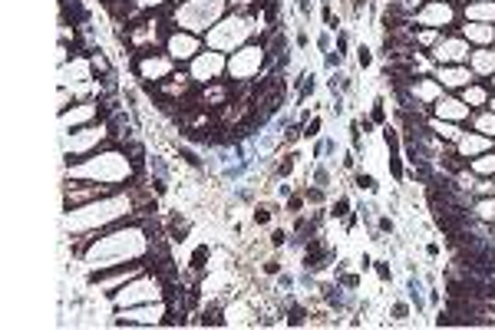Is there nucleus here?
Masks as SVG:
<instances>
[{"mask_svg": "<svg viewBox=\"0 0 495 330\" xmlns=\"http://www.w3.org/2000/svg\"><path fill=\"white\" fill-rule=\"evenodd\" d=\"M90 241L93 244L86 248V264L93 271H109V268H119V264L142 261L152 248V238H146V228L135 225V222L113 228V231L103 228Z\"/></svg>", "mask_w": 495, "mask_h": 330, "instance_id": "1", "label": "nucleus"}, {"mask_svg": "<svg viewBox=\"0 0 495 330\" xmlns=\"http://www.w3.org/2000/svg\"><path fill=\"white\" fill-rule=\"evenodd\" d=\"M135 211H139L135 208V198L119 195V192H106V195L96 198V202H86V205H79V208L66 211V225L73 228L76 235H86L83 241H90L96 231L122 225Z\"/></svg>", "mask_w": 495, "mask_h": 330, "instance_id": "2", "label": "nucleus"}, {"mask_svg": "<svg viewBox=\"0 0 495 330\" xmlns=\"http://www.w3.org/2000/svg\"><path fill=\"white\" fill-rule=\"evenodd\" d=\"M133 162L129 159V152L126 149H103V152H93L86 159H79V162H70V179H86V182H99V185H109V188H116L122 182L133 179Z\"/></svg>", "mask_w": 495, "mask_h": 330, "instance_id": "3", "label": "nucleus"}, {"mask_svg": "<svg viewBox=\"0 0 495 330\" xmlns=\"http://www.w3.org/2000/svg\"><path fill=\"white\" fill-rule=\"evenodd\" d=\"M225 14V0H182L179 7H165L168 27L188 33L211 30Z\"/></svg>", "mask_w": 495, "mask_h": 330, "instance_id": "4", "label": "nucleus"}, {"mask_svg": "<svg viewBox=\"0 0 495 330\" xmlns=\"http://www.w3.org/2000/svg\"><path fill=\"white\" fill-rule=\"evenodd\" d=\"M168 298V281L155 271H142L139 278H133L129 284H122L116 294H113V307H135V304H149V300H165Z\"/></svg>", "mask_w": 495, "mask_h": 330, "instance_id": "5", "label": "nucleus"}, {"mask_svg": "<svg viewBox=\"0 0 495 330\" xmlns=\"http://www.w3.org/2000/svg\"><path fill=\"white\" fill-rule=\"evenodd\" d=\"M106 142H113L109 139V129H106V122H90V126H79L73 129V135L66 133L63 135V152H66V162H79V159H86L93 152H99Z\"/></svg>", "mask_w": 495, "mask_h": 330, "instance_id": "6", "label": "nucleus"}, {"mask_svg": "<svg viewBox=\"0 0 495 330\" xmlns=\"http://www.w3.org/2000/svg\"><path fill=\"white\" fill-rule=\"evenodd\" d=\"M268 63V50L264 46H255V43H244L231 53L228 60V79H238V83H251L258 76V70Z\"/></svg>", "mask_w": 495, "mask_h": 330, "instance_id": "7", "label": "nucleus"}, {"mask_svg": "<svg viewBox=\"0 0 495 330\" xmlns=\"http://www.w3.org/2000/svg\"><path fill=\"white\" fill-rule=\"evenodd\" d=\"M459 7L452 3V0H426L420 10L413 14V23H420V27H433V30H449L452 23L459 20Z\"/></svg>", "mask_w": 495, "mask_h": 330, "instance_id": "8", "label": "nucleus"}, {"mask_svg": "<svg viewBox=\"0 0 495 330\" xmlns=\"http://www.w3.org/2000/svg\"><path fill=\"white\" fill-rule=\"evenodd\" d=\"M248 33H251V27H248L241 17L218 20V23L208 30V46L211 50H238V46H244Z\"/></svg>", "mask_w": 495, "mask_h": 330, "instance_id": "9", "label": "nucleus"}, {"mask_svg": "<svg viewBox=\"0 0 495 330\" xmlns=\"http://www.w3.org/2000/svg\"><path fill=\"white\" fill-rule=\"evenodd\" d=\"M172 57L168 53H152V50H142V53H135V76L149 86V83H165L168 76H172Z\"/></svg>", "mask_w": 495, "mask_h": 330, "instance_id": "10", "label": "nucleus"}, {"mask_svg": "<svg viewBox=\"0 0 495 330\" xmlns=\"http://www.w3.org/2000/svg\"><path fill=\"white\" fill-rule=\"evenodd\" d=\"M168 307L165 300H149V304H135V307H119L116 314V327H139V324H162Z\"/></svg>", "mask_w": 495, "mask_h": 330, "instance_id": "11", "label": "nucleus"}, {"mask_svg": "<svg viewBox=\"0 0 495 330\" xmlns=\"http://www.w3.org/2000/svg\"><path fill=\"white\" fill-rule=\"evenodd\" d=\"M142 271H149L146 261H133V264H119V268H109V271H93L90 281L99 287V291H106V294H116L122 284H129Z\"/></svg>", "mask_w": 495, "mask_h": 330, "instance_id": "12", "label": "nucleus"}, {"mask_svg": "<svg viewBox=\"0 0 495 330\" xmlns=\"http://www.w3.org/2000/svg\"><path fill=\"white\" fill-rule=\"evenodd\" d=\"M228 70V60L218 50H202L195 60H192V79L198 86H208L215 79H222V73Z\"/></svg>", "mask_w": 495, "mask_h": 330, "instance_id": "13", "label": "nucleus"}, {"mask_svg": "<svg viewBox=\"0 0 495 330\" xmlns=\"http://www.w3.org/2000/svg\"><path fill=\"white\" fill-rule=\"evenodd\" d=\"M472 53V43L465 40L463 33H443V40L433 46V60L449 66V63H465Z\"/></svg>", "mask_w": 495, "mask_h": 330, "instance_id": "14", "label": "nucleus"}, {"mask_svg": "<svg viewBox=\"0 0 495 330\" xmlns=\"http://www.w3.org/2000/svg\"><path fill=\"white\" fill-rule=\"evenodd\" d=\"M106 192H116V188H109V185H99V182L76 179V182H70V185L63 188V205H66V211H70V208H79V205H86V202H96V198H103Z\"/></svg>", "mask_w": 495, "mask_h": 330, "instance_id": "15", "label": "nucleus"}, {"mask_svg": "<svg viewBox=\"0 0 495 330\" xmlns=\"http://www.w3.org/2000/svg\"><path fill=\"white\" fill-rule=\"evenodd\" d=\"M165 53L172 57L175 63H192L202 53V40L198 33H188V30H168V40H165Z\"/></svg>", "mask_w": 495, "mask_h": 330, "instance_id": "16", "label": "nucleus"}, {"mask_svg": "<svg viewBox=\"0 0 495 330\" xmlns=\"http://www.w3.org/2000/svg\"><path fill=\"white\" fill-rule=\"evenodd\" d=\"M60 122H63V129H70V126L79 129V126H90V122H103L99 103H96V99H83V103H76L73 109H63Z\"/></svg>", "mask_w": 495, "mask_h": 330, "instance_id": "17", "label": "nucleus"}, {"mask_svg": "<svg viewBox=\"0 0 495 330\" xmlns=\"http://www.w3.org/2000/svg\"><path fill=\"white\" fill-rule=\"evenodd\" d=\"M436 79L443 83V90H465V86L476 79V73H472L465 63H449V66H439V70H436Z\"/></svg>", "mask_w": 495, "mask_h": 330, "instance_id": "18", "label": "nucleus"}, {"mask_svg": "<svg viewBox=\"0 0 495 330\" xmlns=\"http://www.w3.org/2000/svg\"><path fill=\"white\" fill-rule=\"evenodd\" d=\"M436 119H446V122H465L472 116V106H465V99H456V96H439L436 99Z\"/></svg>", "mask_w": 495, "mask_h": 330, "instance_id": "19", "label": "nucleus"}, {"mask_svg": "<svg viewBox=\"0 0 495 330\" xmlns=\"http://www.w3.org/2000/svg\"><path fill=\"white\" fill-rule=\"evenodd\" d=\"M409 93H413V99H416L420 106H433L436 99L443 96V83H439L436 76H413Z\"/></svg>", "mask_w": 495, "mask_h": 330, "instance_id": "20", "label": "nucleus"}, {"mask_svg": "<svg viewBox=\"0 0 495 330\" xmlns=\"http://www.w3.org/2000/svg\"><path fill=\"white\" fill-rule=\"evenodd\" d=\"M459 33H463L472 46H492L495 43V23H476V20H469V23L459 27Z\"/></svg>", "mask_w": 495, "mask_h": 330, "instance_id": "21", "label": "nucleus"}, {"mask_svg": "<svg viewBox=\"0 0 495 330\" xmlns=\"http://www.w3.org/2000/svg\"><path fill=\"white\" fill-rule=\"evenodd\" d=\"M469 70L479 76H492L495 73V50L492 46H476L472 53H469Z\"/></svg>", "mask_w": 495, "mask_h": 330, "instance_id": "22", "label": "nucleus"}, {"mask_svg": "<svg viewBox=\"0 0 495 330\" xmlns=\"http://www.w3.org/2000/svg\"><path fill=\"white\" fill-rule=\"evenodd\" d=\"M489 146H492V139L482 133H463V139L456 142V149L463 152L465 159H476V155H482V152H489Z\"/></svg>", "mask_w": 495, "mask_h": 330, "instance_id": "23", "label": "nucleus"}, {"mask_svg": "<svg viewBox=\"0 0 495 330\" xmlns=\"http://www.w3.org/2000/svg\"><path fill=\"white\" fill-rule=\"evenodd\" d=\"M426 126H429V129H433V133H436V139H439V142H446V146H456V142L463 139V129H459L456 122L436 119V116H433V119L426 122Z\"/></svg>", "mask_w": 495, "mask_h": 330, "instance_id": "24", "label": "nucleus"}, {"mask_svg": "<svg viewBox=\"0 0 495 330\" xmlns=\"http://www.w3.org/2000/svg\"><path fill=\"white\" fill-rule=\"evenodd\" d=\"M465 17L476 20V23H495V0H476V3H465Z\"/></svg>", "mask_w": 495, "mask_h": 330, "instance_id": "25", "label": "nucleus"}, {"mask_svg": "<svg viewBox=\"0 0 495 330\" xmlns=\"http://www.w3.org/2000/svg\"><path fill=\"white\" fill-rule=\"evenodd\" d=\"M469 168L479 175V179H492L495 175V152H482V155H476V159H469Z\"/></svg>", "mask_w": 495, "mask_h": 330, "instance_id": "26", "label": "nucleus"}, {"mask_svg": "<svg viewBox=\"0 0 495 330\" xmlns=\"http://www.w3.org/2000/svg\"><path fill=\"white\" fill-rule=\"evenodd\" d=\"M463 99H465V106H472V109H479V106H489V90L482 86V83H469L463 90Z\"/></svg>", "mask_w": 495, "mask_h": 330, "instance_id": "27", "label": "nucleus"}, {"mask_svg": "<svg viewBox=\"0 0 495 330\" xmlns=\"http://www.w3.org/2000/svg\"><path fill=\"white\" fill-rule=\"evenodd\" d=\"M472 211H476V218H479L482 225H495V195L479 198V202L472 205Z\"/></svg>", "mask_w": 495, "mask_h": 330, "instance_id": "28", "label": "nucleus"}, {"mask_svg": "<svg viewBox=\"0 0 495 330\" xmlns=\"http://www.w3.org/2000/svg\"><path fill=\"white\" fill-rule=\"evenodd\" d=\"M469 122H472V129H476V133L495 139V113L492 109H489V113H476V116H469Z\"/></svg>", "mask_w": 495, "mask_h": 330, "instance_id": "29", "label": "nucleus"}, {"mask_svg": "<svg viewBox=\"0 0 495 330\" xmlns=\"http://www.w3.org/2000/svg\"><path fill=\"white\" fill-rule=\"evenodd\" d=\"M383 142H387V149L390 152H400V146H403V142H400V129H393L390 122L383 126Z\"/></svg>", "mask_w": 495, "mask_h": 330, "instance_id": "30", "label": "nucleus"}, {"mask_svg": "<svg viewBox=\"0 0 495 330\" xmlns=\"http://www.w3.org/2000/svg\"><path fill=\"white\" fill-rule=\"evenodd\" d=\"M135 10H165V7H172V0H129Z\"/></svg>", "mask_w": 495, "mask_h": 330, "instance_id": "31", "label": "nucleus"}, {"mask_svg": "<svg viewBox=\"0 0 495 330\" xmlns=\"http://www.w3.org/2000/svg\"><path fill=\"white\" fill-rule=\"evenodd\" d=\"M198 324H208V327H222L225 320H222V311H218V307H208V311H202Z\"/></svg>", "mask_w": 495, "mask_h": 330, "instance_id": "32", "label": "nucleus"}, {"mask_svg": "<svg viewBox=\"0 0 495 330\" xmlns=\"http://www.w3.org/2000/svg\"><path fill=\"white\" fill-rule=\"evenodd\" d=\"M208 244H202V248H195V255H192V271H205V264H208Z\"/></svg>", "mask_w": 495, "mask_h": 330, "instance_id": "33", "label": "nucleus"}, {"mask_svg": "<svg viewBox=\"0 0 495 330\" xmlns=\"http://www.w3.org/2000/svg\"><path fill=\"white\" fill-rule=\"evenodd\" d=\"M353 182H357V188H360V192H370V195L376 192V179H373V175H367V172H357V175H353Z\"/></svg>", "mask_w": 495, "mask_h": 330, "instance_id": "34", "label": "nucleus"}, {"mask_svg": "<svg viewBox=\"0 0 495 330\" xmlns=\"http://www.w3.org/2000/svg\"><path fill=\"white\" fill-rule=\"evenodd\" d=\"M294 162H298V155H294V152H291V155H284V159L278 162V175H281V179H287V175L294 172Z\"/></svg>", "mask_w": 495, "mask_h": 330, "instance_id": "35", "label": "nucleus"}, {"mask_svg": "<svg viewBox=\"0 0 495 330\" xmlns=\"http://www.w3.org/2000/svg\"><path fill=\"white\" fill-rule=\"evenodd\" d=\"M330 215H333V218H350V198H337Z\"/></svg>", "mask_w": 495, "mask_h": 330, "instance_id": "36", "label": "nucleus"}, {"mask_svg": "<svg viewBox=\"0 0 495 330\" xmlns=\"http://www.w3.org/2000/svg\"><path fill=\"white\" fill-rule=\"evenodd\" d=\"M472 192H476V195H479V198H485V195H495V175H492V179H479V185H476Z\"/></svg>", "mask_w": 495, "mask_h": 330, "instance_id": "37", "label": "nucleus"}, {"mask_svg": "<svg viewBox=\"0 0 495 330\" xmlns=\"http://www.w3.org/2000/svg\"><path fill=\"white\" fill-rule=\"evenodd\" d=\"M373 122H383V126H387V99H383V96L373 99Z\"/></svg>", "mask_w": 495, "mask_h": 330, "instance_id": "38", "label": "nucleus"}, {"mask_svg": "<svg viewBox=\"0 0 495 330\" xmlns=\"http://www.w3.org/2000/svg\"><path fill=\"white\" fill-rule=\"evenodd\" d=\"M90 66L93 73H109V63H106L103 53H90Z\"/></svg>", "mask_w": 495, "mask_h": 330, "instance_id": "39", "label": "nucleus"}, {"mask_svg": "<svg viewBox=\"0 0 495 330\" xmlns=\"http://www.w3.org/2000/svg\"><path fill=\"white\" fill-rule=\"evenodd\" d=\"M287 324H291V327H300V324H307V311H304V307H291V317H287Z\"/></svg>", "mask_w": 495, "mask_h": 330, "instance_id": "40", "label": "nucleus"}, {"mask_svg": "<svg viewBox=\"0 0 495 330\" xmlns=\"http://www.w3.org/2000/svg\"><path fill=\"white\" fill-rule=\"evenodd\" d=\"M304 198L314 202V205H320V202H324V188H320V185H317V188H304Z\"/></svg>", "mask_w": 495, "mask_h": 330, "instance_id": "41", "label": "nucleus"}, {"mask_svg": "<svg viewBox=\"0 0 495 330\" xmlns=\"http://www.w3.org/2000/svg\"><path fill=\"white\" fill-rule=\"evenodd\" d=\"M357 63H360L363 70H367V66H370V63H373V53H370V50H367V46H360V50H357Z\"/></svg>", "mask_w": 495, "mask_h": 330, "instance_id": "42", "label": "nucleus"}, {"mask_svg": "<svg viewBox=\"0 0 495 330\" xmlns=\"http://www.w3.org/2000/svg\"><path fill=\"white\" fill-rule=\"evenodd\" d=\"M251 218H255V225H268V222H271V208H255V215H251Z\"/></svg>", "mask_w": 495, "mask_h": 330, "instance_id": "43", "label": "nucleus"}, {"mask_svg": "<svg viewBox=\"0 0 495 330\" xmlns=\"http://www.w3.org/2000/svg\"><path fill=\"white\" fill-rule=\"evenodd\" d=\"M376 274H380V281H390V278H393V271H390V264H387V261H376Z\"/></svg>", "mask_w": 495, "mask_h": 330, "instance_id": "44", "label": "nucleus"}, {"mask_svg": "<svg viewBox=\"0 0 495 330\" xmlns=\"http://www.w3.org/2000/svg\"><path fill=\"white\" fill-rule=\"evenodd\" d=\"M287 238H291V235H287V231H281V228H278V231L271 235V248H281V244H284Z\"/></svg>", "mask_w": 495, "mask_h": 330, "instance_id": "45", "label": "nucleus"}, {"mask_svg": "<svg viewBox=\"0 0 495 330\" xmlns=\"http://www.w3.org/2000/svg\"><path fill=\"white\" fill-rule=\"evenodd\" d=\"M317 133H320V119H311L307 126H304V135H307V139H314Z\"/></svg>", "mask_w": 495, "mask_h": 330, "instance_id": "46", "label": "nucleus"}, {"mask_svg": "<svg viewBox=\"0 0 495 330\" xmlns=\"http://www.w3.org/2000/svg\"><path fill=\"white\" fill-rule=\"evenodd\" d=\"M314 179H317V185H320V188H327V185H330L327 168H317V172H314Z\"/></svg>", "mask_w": 495, "mask_h": 330, "instance_id": "47", "label": "nucleus"}, {"mask_svg": "<svg viewBox=\"0 0 495 330\" xmlns=\"http://www.w3.org/2000/svg\"><path fill=\"white\" fill-rule=\"evenodd\" d=\"M278 271H281V261H278V258H268V261H264V274H278Z\"/></svg>", "mask_w": 495, "mask_h": 330, "instance_id": "48", "label": "nucleus"}, {"mask_svg": "<svg viewBox=\"0 0 495 330\" xmlns=\"http://www.w3.org/2000/svg\"><path fill=\"white\" fill-rule=\"evenodd\" d=\"M393 317H396V320H403L406 314H409V307H406V304H393V311H390Z\"/></svg>", "mask_w": 495, "mask_h": 330, "instance_id": "49", "label": "nucleus"}, {"mask_svg": "<svg viewBox=\"0 0 495 330\" xmlns=\"http://www.w3.org/2000/svg\"><path fill=\"white\" fill-rule=\"evenodd\" d=\"M340 284H344V287H360V278H357V274H347Z\"/></svg>", "mask_w": 495, "mask_h": 330, "instance_id": "50", "label": "nucleus"}, {"mask_svg": "<svg viewBox=\"0 0 495 330\" xmlns=\"http://www.w3.org/2000/svg\"><path fill=\"white\" fill-rule=\"evenodd\" d=\"M304 202H307V198H291V202H287V208L294 211V215H298L300 211V205H304Z\"/></svg>", "mask_w": 495, "mask_h": 330, "instance_id": "51", "label": "nucleus"}, {"mask_svg": "<svg viewBox=\"0 0 495 330\" xmlns=\"http://www.w3.org/2000/svg\"><path fill=\"white\" fill-rule=\"evenodd\" d=\"M380 231H383V235H393V222H390V218H380Z\"/></svg>", "mask_w": 495, "mask_h": 330, "instance_id": "52", "label": "nucleus"}, {"mask_svg": "<svg viewBox=\"0 0 495 330\" xmlns=\"http://www.w3.org/2000/svg\"><path fill=\"white\" fill-rule=\"evenodd\" d=\"M489 109H492V113H495V96H489Z\"/></svg>", "mask_w": 495, "mask_h": 330, "instance_id": "53", "label": "nucleus"}, {"mask_svg": "<svg viewBox=\"0 0 495 330\" xmlns=\"http://www.w3.org/2000/svg\"><path fill=\"white\" fill-rule=\"evenodd\" d=\"M489 83H492V86H495V73H492V76H489Z\"/></svg>", "mask_w": 495, "mask_h": 330, "instance_id": "54", "label": "nucleus"}, {"mask_svg": "<svg viewBox=\"0 0 495 330\" xmlns=\"http://www.w3.org/2000/svg\"><path fill=\"white\" fill-rule=\"evenodd\" d=\"M469 3H476V0H469Z\"/></svg>", "mask_w": 495, "mask_h": 330, "instance_id": "55", "label": "nucleus"}]
</instances>
